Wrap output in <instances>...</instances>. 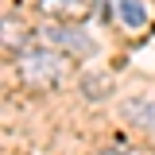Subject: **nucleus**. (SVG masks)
Listing matches in <instances>:
<instances>
[{
	"label": "nucleus",
	"mask_w": 155,
	"mask_h": 155,
	"mask_svg": "<svg viewBox=\"0 0 155 155\" xmlns=\"http://www.w3.org/2000/svg\"><path fill=\"white\" fill-rule=\"evenodd\" d=\"M16 66H19V78L27 85H58L70 74V62L54 47H27V51H19Z\"/></svg>",
	"instance_id": "obj_1"
},
{
	"label": "nucleus",
	"mask_w": 155,
	"mask_h": 155,
	"mask_svg": "<svg viewBox=\"0 0 155 155\" xmlns=\"http://www.w3.org/2000/svg\"><path fill=\"white\" fill-rule=\"evenodd\" d=\"M39 12L62 23H81L93 12V0H39Z\"/></svg>",
	"instance_id": "obj_3"
},
{
	"label": "nucleus",
	"mask_w": 155,
	"mask_h": 155,
	"mask_svg": "<svg viewBox=\"0 0 155 155\" xmlns=\"http://www.w3.org/2000/svg\"><path fill=\"white\" fill-rule=\"evenodd\" d=\"M128 116H132L136 124H143V128L155 132V105L151 101H128Z\"/></svg>",
	"instance_id": "obj_5"
},
{
	"label": "nucleus",
	"mask_w": 155,
	"mask_h": 155,
	"mask_svg": "<svg viewBox=\"0 0 155 155\" xmlns=\"http://www.w3.org/2000/svg\"><path fill=\"white\" fill-rule=\"evenodd\" d=\"M109 12H113L128 31H140V27L147 23V8H143V0H109Z\"/></svg>",
	"instance_id": "obj_4"
},
{
	"label": "nucleus",
	"mask_w": 155,
	"mask_h": 155,
	"mask_svg": "<svg viewBox=\"0 0 155 155\" xmlns=\"http://www.w3.org/2000/svg\"><path fill=\"white\" fill-rule=\"evenodd\" d=\"M39 39H43V47H54V51H66V54H93V39L78 23H51V27H43Z\"/></svg>",
	"instance_id": "obj_2"
},
{
	"label": "nucleus",
	"mask_w": 155,
	"mask_h": 155,
	"mask_svg": "<svg viewBox=\"0 0 155 155\" xmlns=\"http://www.w3.org/2000/svg\"><path fill=\"white\" fill-rule=\"evenodd\" d=\"M101 155H132L128 147H109V151H101Z\"/></svg>",
	"instance_id": "obj_6"
}]
</instances>
